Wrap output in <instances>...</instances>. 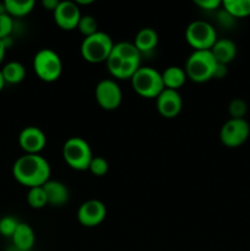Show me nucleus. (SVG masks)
Instances as JSON below:
<instances>
[{"label":"nucleus","mask_w":250,"mask_h":251,"mask_svg":"<svg viewBox=\"0 0 250 251\" xmlns=\"http://www.w3.org/2000/svg\"><path fill=\"white\" fill-rule=\"evenodd\" d=\"M2 14H6V9H5L4 2H0V15Z\"/></svg>","instance_id":"nucleus-36"},{"label":"nucleus","mask_w":250,"mask_h":251,"mask_svg":"<svg viewBox=\"0 0 250 251\" xmlns=\"http://www.w3.org/2000/svg\"><path fill=\"white\" fill-rule=\"evenodd\" d=\"M59 2H60L59 0H43V1H42V5H43L44 9L50 10V11L54 12V10L56 9Z\"/></svg>","instance_id":"nucleus-33"},{"label":"nucleus","mask_w":250,"mask_h":251,"mask_svg":"<svg viewBox=\"0 0 250 251\" xmlns=\"http://www.w3.org/2000/svg\"><path fill=\"white\" fill-rule=\"evenodd\" d=\"M161 75L164 88L174 91H178V88H180L188 78L185 70L180 66H168L164 69L163 73H161Z\"/></svg>","instance_id":"nucleus-17"},{"label":"nucleus","mask_w":250,"mask_h":251,"mask_svg":"<svg viewBox=\"0 0 250 251\" xmlns=\"http://www.w3.org/2000/svg\"><path fill=\"white\" fill-rule=\"evenodd\" d=\"M130 81L135 92L145 98H157L164 90L161 73L151 66H140Z\"/></svg>","instance_id":"nucleus-5"},{"label":"nucleus","mask_w":250,"mask_h":251,"mask_svg":"<svg viewBox=\"0 0 250 251\" xmlns=\"http://www.w3.org/2000/svg\"><path fill=\"white\" fill-rule=\"evenodd\" d=\"M47 144V136L37 126H26L19 135V145L26 154H39Z\"/></svg>","instance_id":"nucleus-12"},{"label":"nucleus","mask_w":250,"mask_h":251,"mask_svg":"<svg viewBox=\"0 0 250 251\" xmlns=\"http://www.w3.org/2000/svg\"><path fill=\"white\" fill-rule=\"evenodd\" d=\"M63 158L66 164L75 171H88L93 158L92 150L82 137H70L63 146Z\"/></svg>","instance_id":"nucleus-4"},{"label":"nucleus","mask_w":250,"mask_h":251,"mask_svg":"<svg viewBox=\"0 0 250 251\" xmlns=\"http://www.w3.org/2000/svg\"><path fill=\"white\" fill-rule=\"evenodd\" d=\"M11 239L15 248L22 251H29L33 248L34 242H36V235H34L31 226L27 225V223L20 222Z\"/></svg>","instance_id":"nucleus-16"},{"label":"nucleus","mask_w":250,"mask_h":251,"mask_svg":"<svg viewBox=\"0 0 250 251\" xmlns=\"http://www.w3.org/2000/svg\"><path fill=\"white\" fill-rule=\"evenodd\" d=\"M222 7L234 19L247 17L250 15V0H223Z\"/></svg>","instance_id":"nucleus-20"},{"label":"nucleus","mask_w":250,"mask_h":251,"mask_svg":"<svg viewBox=\"0 0 250 251\" xmlns=\"http://www.w3.org/2000/svg\"><path fill=\"white\" fill-rule=\"evenodd\" d=\"M250 135V125L245 119H228L220 130V139L225 146L235 149L244 144Z\"/></svg>","instance_id":"nucleus-8"},{"label":"nucleus","mask_w":250,"mask_h":251,"mask_svg":"<svg viewBox=\"0 0 250 251\" xmlns=\"http://www.w3.org/2000/svg\"><path fill=\"white\" fill-rule=\"evenodd\" d=\"M19 225V220L14 216H4L0 218V234L5 238H11Z\"/></svg>","instance_id":"nucleus-26"},{"label":"nucleus","mask_w":250,"mask_h":251,"mask_svg":"<svg viewBox=\"0 0 250 251\" xmlns=\"http://www.w3.org/2000/svg\"><path fill=\"white\" fill-rule=\"evenodd\" d=\"M6 14L10 16L22 17L28 15L33 10V0H5L4 1Z\"/></svg>","instance_id":"nucleus-21"},{"label":"nucleus","mask_w":250,"mask_h":251,"mask_svg":"<svg viewBox=\"0 0 250 251\" xmlns=\"http://www.w3.org/2000/svg\"><path fill=\"white\" fill-rule=\"evenodd\" d=\"M113 50L123 59V60H141V53L135 47L134 43L130 42H119L114 44Z\"/></svg>","instance_id":"nucleus-22"},{"label":"nucleus","mask_w":250,"mask_h":251,"mask_svg":"<svg viewBox=\"0 0 250 251\" xmlns=\"http://www.w3.org/2000/svg\"><path fill=\"white\" fill-rule=\"evenodd\" d=\"M107 207L100 200H87L77 210V220L83 227H97L105 220Z\"/></svg>","instance_id":"nucleus-10"},{"label":"nucleus","mask_w":250,"mask_h":251,"mask_svg":"<svg viewBox=\"0 0 250 251\" xmlns=\"http://www.w3.org/2000/svg\"><path fill=\"white\" fill-rule=\"evenodd\" d=\"M123 61L124 60H123V59L120 58V56L118 55L114 50H112L109 58L107 59V61H105V63H107L108 71H109L110 75H112L113 77H115V76H117V74H118V71H119L120 66H122Z\"/></svg>","instance_id":"nucleus-30"},{"label":"nucleus","mask_w":250,"mask_h":251,"mask_svg":"<svg viewBox=\"0 0 250 251\" xmlns=\"http://www.w3.org/2000/svg\"><path fill=\"white\" fill-rule=\"evenodd\" d=\"M211 53L215 56L218 64L228 65L230 61L234 60L235 55H237V46L232 39L218 38L211 48Z\"/></svg>","instance_id":"nucleus-15"},{"label":"nucleus","mask_w":250,"mask_h":251,"mask_svg":"<svg viewBox=\"0 0 250 251\" xmlns=\"http://www.w3.org/2000/svg\"><path fill=\"white\" fill-rule=\"evenodd\" d=\"M14 29V21L12 17L7 14L0 15V39L9 38Z\"/></svg>","instance_id":"nucleus-29"},{"label":"nucleus","mask_w":250,"mask_h":251,"mask_svg":"<svg viewBox=\"0 0 250 251\" xmlns=\"http://www.w3.org/2000/svg\"><path fill=\"white\" fill-rule=\"evenodd\" d=\"M5 80H4V77H2V74H1V70H0V92H1L2 91V88H4V86H5Z\"/></svg>","instance_id":"nucleus-35"},{"label":"nucleus","mask_w":250,"mask_h":251,"mask_svg":"<svg viewBox=\"0 0 250 251\" xmlns=\"http://www.w3.org/2000/svg\"><path fill=\"white\" fill-rule=\"evenodd\" d=\"M33 70L36 75L44 82H54L63 71V63L56 51L43 48L36 53L33 58Z\"/></svg>","instance_id":"nucleus-6"},{"label":"nucleus","mask_w":250,"mask_h":251,"mask_svg":"<svg viewBox=\"0 0 250 251\" xmlns=\"http://www.w3.org/2000/svg\"><path fill=\"white\" fill-rule=\"evenodd\" d=\"M228 112H229L230 118H233V119H244L245 114L248 112V105L245 100H240V98H235V100H230L229 105H228Z\"/></svg>","instance_id":"nucleus-27"},{"label":"nucleus","mask_w":250,"mask_h":251,"mask_svg":"<svg viewBox=\"0 0 250 251\" xmlns=\"http://www.w3.org/2000/svg\"><path fill=\"white\" fill-rule=\"evenodd\" d=\"M157 43H158V34L153 28H150V27L141 28L135 36L134 44L141 54L153 50L157 47Z\"/></svg>","instance_id":"nucleus-18"},{"label":"nucleus","mask_w":250,"mask_h":251,"mask_svg":"<svg viewBox=\"0 0 250 251\" xmlns=\"http://www.w3.org/2000/svg\"><path fill=\"white\" fill-rule=\"evenodd\" d=\"M157 110L164 118H175L183 108V100L178 91L164 88L156 98Z\"/></svg>","instance_id":"nucleus-13"},{"label":"nucleus","mask_w":250,"mask_h":251,"mask_svg":"<svg viewBox=\"0 0 250 251\" xmlns=\"http://www.w3.org/2000/svg\"><path fill=\"white\" fill-rule=\"evenodd\" d=\"M53 15L55 24L65 31L77 28L78 21L82 16L80 9H78V5L75 1H70V0L59 2L56 9L54 10Z\"/></svg>","instance_id":"nucleus-11"},{"label":"nucleus","mask_w":250,"mask_h":251,"mask_svg":"<svg viewBox=\"0 0 250 251\" xmlns=\"http://www.w3.org/2000/svg\"><path fill=\"white\" fill-rule=\"evenodd\" d=\"M77 28L85 37L92 36V34L97 33L98 32L97 20H96L93 16H91V15L81 16L80 21H78V25H77Z\"/></svg>","instance_id":"nucleus-24"},{"label":"nucleus","mask_w":250,"mask_h":251,"mask_svg":"<svg viewBox=\"0 0 250 251\" xmlns=\"http://www.w3.org/2000/svg\"><path fill=\"white\" fill-rule=\"evenodd\" d=\"M12 176L28 189L43 186L50 179V166L41 154L25 153L12 166Z\"/></svg>","instance_id":"nucleus-1"},{"label":"nucleus","mask_w":250,"mask_h":251,"mask_svg":"<svg viewBox=\"0 0 250 251\" xmlns=\"http://www.w3.org/2000/svg\"><path fill=\"white\" fill-rule=\"evenodd\" d=\"M195 4L203 10H216L222 6V1L220 0H196Z\"/></svg>","instance_id":"nucleus-31"},{"label":"nucleus","mask_w":250,"mask_h":251,"mask_svg":"<svg viewBox=\"0 0 250 251\" xmlns=\"http://www.w3.org/2000/svg\"><path fill=\"white\" fill-rule=\"evenodd\" d=\"M140 61L141 60H124L122 66H120L119 71H118L115 78L119 80H125V78H131L135 75L137 70L140 69Z\"/></svg>","instance_id":"nucleus-25"},{"label":"nucleus","mask_w":250,"mask_h":251,"mask_svg":"<svg viewBox=\"0 0 250 251\" xmlns=\"http://www.w3.org/2000/svg\"><path fill=\"white\" fill-rule=\"evenodd\" d=\"M185 38L194 50H211L218 39L212 25L203 20H196L186 27Z\"/></svg>","instance_id":"nucleus-7"},{"label":"nucleus","mask_w":250,"mask_h":251,"mask_svg":"<svg viewBox=\"0 0 250 251\" xmlns=\"http://www.w3.org/2000/svg\"><path fill=\"white\" fill-rule=\"evenodd\" d=\"M114 48L113 39L104 32L98 31L92 36L85 37L81 43V55L91 64L107 61Z\"/></svg>","instance_id":"nucleus-3"},{"label":"nucleus","mask_w":250,"mask_h":251,"mask_svg":"<svg viewBox=\"0 0 250 251\" xmlns=\"http://www.w3.org/2000/svg\"><path fill=\"white\" fill-rule=\"evenodd\" d=\"M9 251H22V250H20V249H17V248L12 247V248H11V249H10Z\"/></svg>","instance_id":"nucleus-37"},{"label":"nucleus","mask_w":250,"mask_h":251,"mask_svg":"<svg viewBox=\"0 0 250 251\" xmlns=\"http://www.w3.org/2000/svg\"><path fill=\"white\" fill-rule=\"evenodd\" d=\"M1 74L5 82L16 85V83L24 81L25 76H26V69L19 61H10V63L5 64L4 68L1 69Z\"/></svg>","instance_id":"nucleus-19"},{"label":"nucleus","mask_w":250,"mask_h":251,"mask_svg":"<svg viewBox=\"0 0 250 251\" xmlns=\"http://www.w3.org/2000/svg\"><path fill=\"white\" fill-rule=\"evenodd\" d=\"M44 191L48 199V205L54 206V207H61L65 205L70 198L68 186L59 180H50L49 179L43 185Z\"/></svg>","instance_id":"nucleus-14"},{"label":"nucleus","mask_w":250,"mask_h":251,"mask_svg":"<svg viewBox=\"0 0 250 251\" xmlns=\"http://www.w3.org/2000/svg\"><path fill=\"white\" fill-rule=\"evenodd\" d=\"M27 202L32 208H43L48 205V199H47V194L44 191L43 186H36V188L28 189L27 193Z\"/></svg>","instance_id":"nucleus-23"},{"label":"nucleus","mask_w":250,"mask_h":251,"mask_svg":"<svg viewBox=\"0 0 250 251\" xmlns=\"http://www.w3.org/2000/svg\"><path fill=\"white\" fill-rule=\"evenodd\" d=\"M216 66L217 61L211 50H194L189 55L184 70L186 77L194 82L202 83L213 78Z\"/></svg>","instance_id":"nucleus-2"},{"label":"nucleus","mask_w":250,"mask_h":251,"mask_svg":"<svg viewBox=\"0 0 250 251\" xmlns=\"http://www.w3.org/2000/svg\"><path fill=\"white\" fill-rule=\"evenodd\" d=\"M95 97L102 109L115 110L122 103L123 93L119 85L114 80L104 78L96 86Z\"/></svg>","instance_id":"nucleus-9"},{"label":"nucleus","mask_w":250,"mask_h":251,"mask_svg":"<svg viewBox=\"0 0 250 251\" xmlns=\"http://www.w3.org/2000/svg\"><path fill=\"white\" fill-rule=\"evenodd\" d=\"M227 65H222V64H218L216 66L215 75H213V78H223L225 75H227Z\"/></svg>","instance_id":"nucleus-32"},{"label":"nucleus","mask_w":250,"mask_h":251,"mask_svg":"<svg viewBox=\"0 0 250 251\" xmlns=\"http://www.w3.org/2000/svg\"><path fill=\"white\" fill-rule=\"evenodd\" d=\"M108 169H109V164H108L107 159L103 158V157H95L93 156L92 161H91L90 167H88V171L96 176H103L108 173Z\"/></svg>","instance_id":"nucleus-28"},{"label":"nucleus","mask_w":250,"mask_h":251,"mask_svg":"<svg viewBox=\"0 0 250 251\" xmlns=\"http://www.w3.org/2000/svg\"><path fill=\"white\" fill-rule=\"evenodd\" d=\"M6 49H7V47H6V44H5V42L0 39V64H1L2 60H4Z\"/></svg>","instance_id":"nucleus-34"}]
</instances>
